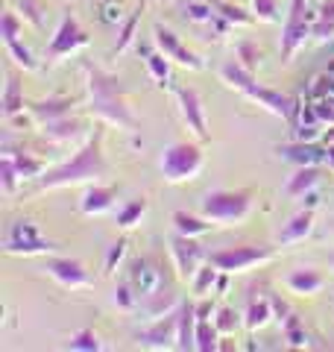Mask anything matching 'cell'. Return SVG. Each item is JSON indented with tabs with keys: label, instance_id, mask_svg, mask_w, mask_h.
I'll return each instance as SVG.
<instances>
[{
	"label": "cell",
	"instance_id": "obj_1",
	"mask_svg": "<svg viewBox=\"0 0 334 352\" xmlns=\"http://www.w3.org/2000/svg\"><path fill=\"white\" fill-rule=\"evenodd\" d=\"M82 74H85V94H88V115L97 118L100 124L135 132L141 129L135 112L126 100L129 88L118 74L100 68L91 59H82Z\"/></svg>",
	"mask_w": 334,
	"mask_h": 352
},
{
	"label": "cell",
	"instance_id": "obj_2",
	"mask_svg": "<svg viewBox=\"0 0 334 352\" xmlns=\"http://www.w3.org/2000/svg\"><path fill=\"white\" fill-rule=\"evenodd\" d=\"M103 126H97L91 135L85 138V144L71 153V159L56 164L53 170H44L36 182V194L41 191H56V188H71V185H88V182H103L109 176V162L103 153Z\"/></svg>",
	"mask_w": 334,
	"mask_h": 352
},
{
	"label": "cell",
	"instance_id": "obj_3",
	"mask_svg": "<svg viewBox=\"0 0 334 352\" xmlns=\"http://www.w3.org/2000/svg\"><path fill=\"white\" fill-rule=\"evenodd\" d=\"M220 80L226 82L229 88H235V91H241L247 100H252L255 106H261L264 112H270L276 118H282V120H293V112H296V106L293 100L287 94L282 91H276V88H267L261 85L258 80H255V74H249L238 59H229V62H223L220 65Z\"/></svg>",
	"mask_w": 334,
	"mask_h": 352
},
{
	"label": "cell",
	"instance_id": "obj_4",
	"mask_svg": "<svg viewBox=\"0 0 334 352\" xmlns=\"http://www.w3.org/2000/svg\"><path fill=\"white\" fill-rule=\"evenodd\" d=\"M258 206V188H211L199 197V214L214 226H238Z\"/></svg>",
	"mask_w": 334,
	"mask_h": 352
},
{
	"label": "cell",
	"instance_id": "obj_5",
	"mask_svg": "<svg viewBox=\"0 0 334 352\" xmlns=\"http://www.w3.org/2000/svg\"><path fill=\"white\" fill-rule=\"evenodd\" d=\"M205 168V153H203V141H173L162 150L159 159V170L162 179L170 185H182V182H194Z\"/></svg>",
	"mask_w": 334,
	"mask_h": 352
},
{
	"label": "cell",
	"instance_id": "obj_6",
	"mask_svg": "<svg viewBox=\"0 0 334 352\" xmlns=\"http://www.w3.org/2000/svg\"><path fill=\"white\" fill-rule=\"evenodd\" d=\"M88 44H91V36H88V30H82L80 18L74 15V9H65L59 27H56V32H53L50 41H47V47H44L41 62L50 68V65L62 62L65 56H74V53H80L82 47H88Z\"/></svg>",
	"mask_w": 334,
	"mask_h": 352
},
{
	"label": "cell",
	"instance_id": "obj_7",
	"mask_svg": "<svg viewBox=\"0 0 334 352\" xmlns=\"http://www.w3.org/2000/svg\"><path fill=\"white\" fill-rule=\"evenodd\" d=\"M276 258V247L273 244H229L220 250L208 252V261L220 267L223 273H247L252 267Z\"/></svg>",
	"mask_w": 334,
	"mask_h": 352
},
{
	"label": "cell",
	"instance_id": "obj_8",
	"mask_svg": "<svg viewBox=\"0 0 334 352\" xmlns=\"http://www.w3.org/2000/svg\"><path fill=\"white\" fill-rule=\"evenodd\" d=\"M126 279H129V285L138 294V305L153 300V296H162L167 291H173L170 288V279H167V270L162 267V261L155 258V256H138V258H132L129 267H126Z\"/></svg>",
	"mask_w": 334,
	"mask_h": 352
},
{
	"label": "cell",
	"instance_id": "obj_9",
	"mask_svg": "<svg viewBox=\"0 0 334 352\" xmlns=\"http://www.w3.org/2000/svg\"><path fill=\"white\" fill-rule=\"evenodd\" d=\"M59 250V244L50 238H44L38 232V226L32 220H15L12 226L6 229V238H3V252L6 256H50V252Z\"/></svg>",
	"mask_w": 334,
	"mask_h": 352
},
{
	"label": "cell",
	"instance_id": "obj_10",
	"mask_svg": "<svg viewBox=\"0 0 334 352\" xmlns=\"http://www.w3.org/2000/svg\"><path fill=\"white\" fill-rule=\"evenodd\" d=\"M311 9L308 0H291L282 24V44H278V53H282V62H291L299 50L305 47V41L311 38V30H314V21H311Z\"/></svg>",
	"mask_w": 334,
	"mask_h": 352
},
{
	"label": "cell",
	"instance_id": "obj_11",
	"mask_svg": "<svg viewBox=\"0 0 334 352\" xmlns=\"http://www.w3.org/2000/svg\"><path fill=\"white\" fill-rule=\"evenodd\" d=\"M170 91L176 97V106H179L182 124L191 129V135L197 141L208 144V141H211V129H208V115H205L203 94H199L194 85H170Z\"/></svg>",
	"mask_w": 334,
	"mask_h": 352
},
{
	"label": "cell",
	"instance_id": "obj_12",
	"mask_svg": "<svg viewBox=\"0 0 334 352\" xmlns=\"http://www.w3.org/2000/svg\"><path fill=\"white\" fill-rule=\"evenodd\" d=\"M44 270L47 276L65 291H80V288H91L97 282V276L85 267L80 258H65V256H50L44 261Z\"/></svg>",
	"mask_w": 334,
	"mask_h": 352
},
{
	"label": "cell",
	"instance_id": "obj_13",
	"mask_svg": "<svg viewBox=\"0 0 334 352\" xmlns=\"http://www.w3.org/2000/svg\"><path fill=\"white\" fill-rule=\"evenodd\" d=\"M153 44H155V47H159L173 65H179V68H188V71H205L203 56L188 47V44H185L179 36H176L170 27L153 24Z\"/></svg>",
	"mask_w": 334,
	"mask_h": 352
},
{
	"label": "cell",
	"instance_id": "obj_14",
	"mask_svg": "<svg viewBox=\"0 0 334 352\" xmlns=\"http://www.w3.org/2000/svg\"><path fill=\"white\" fill-rule=\"evenodd\" d=\"M135 344L144 349H176V344H179V305L173 311L155 317L153 326L135 332Z\"/></svg>",
	"mask_w": 334,
	"mask_h": 352
},
{
	"label": "cell",
	"instance_id": "obj_15",
	"mask_svg": "<svg viewBox=\"0 0 334 352\" xmlns=\"http://www.w3.org/2000/svg\"><path fill=\"white\" fill-rule=\"evenodd\" d=\"M170 258H173V270L182 282H191L194 273L208 261V252L197 244V238H188L176 232L170 238Z\"/></svg>",
	"mask_w": 334,
	"mask_h": 352
},
{
	"label": "cell",
	"instance_id": "obj_16",
	"mask_svg": "<svg viewBox=\"0 0 334 352\" xmlns=\"http://www.w3.org/2000/svg\"><path fill=\"white\" fill-rule=\"evenodd\" d=\"M82 103L80 94H53V97H44V100H30L27 109L30 115L36 118V124H47V120H59V118H68L74 112V106Z\"/></svg>",
	"mask_w": 334,
	"mask_h": 352
},
{
	"label": "cell",
	"instance_id": "obj_17",
	"mask_svg": "<svg viewBox=\"0 0 334 352\" xmlns=\"http://www.w3.org/2000/svg\"><path fill=\"white\" fill-rule=\"evenodd\" d=\"M314 226H317V208H299V212L287 220V223L278 229L276 235V247H291V244H302L305 238L314 235Z\"/></svg>",
	"mask_w": 334,
	"mask_h": 352
},
{
	"label": "cell",
	"instance_id": "obj_18",
	"mask_svg": "<svg viewBox=\"0 0 334 352\" xmlns=\"http://www.w3.org/2000/svg\"><path fill=\"white\" fill-rule=\"evenodd\" d=\"M276 153L282 162H291L296 168L302 164H326L329 159V147H320L314 141H287V144H276Z\"/></svg>",
	"mask_w": 334,
	"mask_h": 352
},
{
	"label": "cell",
	"instance_id": "obj_19",
	"mask_svg": "<svg viewBox=\"0 0 334 352\" xmlns=\"http://www.w3.org/2000/svg\"><path fill=\"white\" fill-rule=\"evenodd\" d=\"M120 194V185H103V182H88L85 191H82V200H80V212L88 217H97V214H106L111 212Z\"/></svg>",
	"mask_w": 334,
	"mask_h": 352
},
{
	"label": "cell",
	"instance_id": "obj_20",
	"mask_svg": "<svg viewBox=\"0 0 334 352\" xmlns=\"http://www.w3.org/2000/svg\"><path fill=\"white\" fill-rule=\"evenodd\" d=\"M322 173H326V164H302V168L293 170V176H287L285 194L291 197V200H302L305 194H311L320 185Z\"/></svg>",
	"mask_w": 334,
	"mask_h": 352
},
{
	"label": "cell",
	"instance_id": "obj_21",
	"mask_svg": "<svg viewBox=\"0 0 334 352\" xmlns=\"http://www.w3.org/2000/svg\"><path fill=\"white\" fill-rule=\"evenodd\" d=\"M285 288L296 296H314L326 288V273L317 267H296L285 276Z\"/></svg>",
	"mask_w": 334,
	"mask_h": 352
},
{
	"label": "cell",
	"instance_id": "obj_22",
	"mask_svg": "<svg viewBox=\"0 0 334 352\" xmlns=\"http://www.w3.org/2000/svg\"><path fill=\"white\" fill-rule=\"evenodd\" d=\"M30 100H24V82L18 80L15 71H6V82H3V94H0V115L6 120H12L27 109Z\"/></svg>",
	"mask_w": 334,
	"mask_h": 352
},
{
	"label": "cell",
	"instance_id": "obj_23",
	"mask_svg": "<svg viewBox=\"0 0 334 352\" xmlns=\"http://www.w3.org/2000/svg\"><path fill=\"white\" fill-rule=\"evenodd\" d=\"M41 135L50 141V144H71L82 135V124L76 118H59V120H47V124H38Z\"/></svg>",
	"mask_w": 334,
	"mask_h": 352
},
{
	"label": "cell",
	"instance_id": "obj_24",
	"mask_svg": "<svg viewBox=\"0 0 334 352\" xmlns=\"http://www.w3.org/2000/svg\"><path fill=\"white\" fill-rule=\"evenodd\" d=\"M138 53L144 56V68H147V74L153 76L155 85H173L170 82V59L164 56V53L159 47H150V44H138Z\"/></svg>",
	"mask_w": 334,
	"mask_h": 352
},
{
	"label": "cell",
	"instance_id": "obj_25",
	"mask_svg": "<svg viewBox=\"0 0 334 352\" xmlns=\"http://www.w3.org/2000/svg\"><path fill=\"white\" fill-rule=\"evenodd\" d=\"M197 326H199V314H197V302L185 300L179 302V344L176 349H197Z\"/></svg>",
	"mask_w": 334,
	"mask_h": 352
},
{
	"label": "cell",
	"instance_id": "obj_26",
	"mask_svg": "<svg viewBox=\"0 0 334 352\" xmlns=\"http://www.w3.org/2000/svg\"><path fill=\"white\" fill-rule=\"evenodd\" d=\"M276 317V308L270 296H261V300H249L247 308H243V329L247 332H258Z\"/></svg>",
	"mask_w": 334,
	"mask_h": 352
},
{
	"label": "cell",
	"instance_id": "obj_27",
	"mask_svg": "<svg viewBox=\"0 0 334 352\" xmlns=\"http://www.w3.org/2000/svg\"><path fill=\"white\" fill-rule=\"evenodd\" d=\"M170 223H173V232H179V235H188V238H203L211 232V220L203 217V214H191V212H173L170 214Z\"/></svg>",
	"mask_w": 334,
	"mask_h": 352
},
{
	"label": "cell",
	"instance_id": "obj_28",
	"mask_svg": "<svg viewBox=\"0 0 334 352\" xmlns=\"http://www.w3.org/2000/svg\"><path fill=\"white\" fill-rule=\"evenodd\" d=\"M144 9H147V0H141V3L129 12V18L124 21V27H120V32H118L115 47L109 50V56H111V59L120 56V53H126V47H129L132 41H135V30H138V21H141V15H144Z\"/></svg>",
	"mask_w": 334,
	"mask_h": 352
},
{
	"label": "cell",
	"instance_id": "obj_29",
	"mask_svg": "<svg viewBox=\"0 0 334 352\" xmlns=\"http://www.w3.org/2000/svg\"><path fill=\"white\" fill-rule=\"evenodd\" d=\"M282 335H285V340H287V346H296V349H302V346H314L311 344V332L305 329V320L299 317L296 311H291L282 320Z\"/></svg>",
	"mask_w": 334,
	"mask_h": 352
},
{
	"label": "cell",
	"instance_id": "obj_30",
	"mask_svg": "<svg viewBox=\"0 0 334 352\" xmlns=\"http://www.w3.org/2000/svg\"><path fill=\"white\" fill-rule=\"evenodd\" d=\"M311 38L326 44L334 38V0H322L317 15H314V30H311Z\"/></svg>",
	"mask_w": 334,
	"mask_h": 352
},
{
	"label": "cell",
	"instance_id": "obj_31",
	"mask_svg": "<svg viewBox=\"0 0 334 352\" xmlns=\"http://www.w3.org/2000/svg\"><path fill=\"white\" fill-rule=\"evenodd\" d=\"M9 153V156L15 159V168L21 173V179H38V176L47 170V164H44L41 156H36V153H30V150H21V153H12V150H3Z\"/></svg>",
	"mask_w": 334,
	"mask_h": 352
},
{
	"label": "cell",
	"instance_id": "obj_32",
	"mask_svg": "<svg viewBox=\"0 0 334 352\" xmlns=\"http://www.w3.org/2000/svg\"><path fill=\"white\" fill-rule=\"evenodd\" d=\"M3 47L9 53V59H12L18 68H24V71H41V59H36V53H32L27 44H21V38H12V41H3Z\"/></svg>",
	"mask_w": 334,
	"mask_h": 352
},
{
	"label": "cell",
	"instance_id": "obj_33",
	"mask_svg": "<svg viewBox=\"0 0 334 352\" xmlns=\"http://www.w3.org/2000/svg\"><path fill=\"white\" fill-rule=\"evenodd\" d=\"M65 349H74V352H103L106 344L103 338H100L94 329H76V332L68 338V344H65Z\"/></svg>",
	"mask_w": 334,
	"mask_h": 352
},
{
	"label": "cell",
	"instance_id": "obj_34",
	"mask_svg": "<svg viewBox=\"0 0 334 352\" xmlns=\"http://www.w3.org/2000/svg\"><path fill=\"white\" fill-rule=\"evenodd\" d=\"M147 208H150V200L147 197H135V200H129L124 208H118V229H132V226H138L141 223V217L147 214Z\"/></svg>",
	"mask_w": 334,
	"mask_h": 352
},
{
	"label": "cell",
	"instance_id": "obj_35",
	"mask_svg": "<svg viewBox=\"0 0 334 352\" xmlns=\"http://www.w3.org/2000/svg\"><path fill=\"white\" fill-rule=\"evenodd\" d=\"M15 9L36 30H44V24H47V3L44 0H15Z\"/></svg>",
	"mask_w": 334,
	"mask_h": 352
},
{
	"label": "cell",
	"instance_id": "obj_36",
	"mask_svg": "<svg viewBox=\"0 0 334 352\" xmlns=\"http://www.w3.org/2000/svg\"><path fill=\"white\" fill-rule=\"evenodd\" d=\"M217 276H220V267H214L211 261H205L203 267L194 273V279H191V291H194V296H208L211 291L217 288Z\"/></svg>",
	"mask_w": 334,
	"mask_h": 352
},
{
	"label": "cell",
	"instance_id": "obj_37",
	"mask_svg": "<svg viewBox=\"0 0 334 352\" xmlns=\"http://www.w3.org/2000/svg\"><path fill=\"white\" fill-rule=\"evenodd\" d=\"M235 59H238L249 74H255V71H258V65H261V47H258V44H255L252 38H241V41L235 44Z\"/></svg>",
	"mask_w": 334,
	"mask_h": 352
},
{
	"label": "cell",
	"instance_id": "obj_38",
	"mask_svg": "<svg viewBox=\"0 0 334 352\" xmlns=\"http://www.w3.org/2000/svg\"><path fill=\"white\" fill-rule=\"evenodd\" d=\"M111 300H115V305L120 308V311H126V314L138 311V294H135V288L129 285L126 276H124V279H118L115 291H111Z\"/></svg>",
	"mask_w": 334,
	"mask_h": 352
},
{
	"label": "cell",
	"instance_id": "obj_39",
	"mask_svg": "<svg viewBox=\"0 0 334 352\" xmlns=\"http://www.w3.org/2000/svg\"><path fill=\"white\" fill-rule=\"evenodd\" d=\"M214 326L220 329V335H235L238 329L243 326V314L235 311L232 305H220L214 311Z\"/></svg>",
	"mask_w": 334,
	"mask_h": 352
},
{
	"label": "cell",
	"instance_id": "obj_40",
	"mask_svg": "<svg viewBox=\"0 0 334 352\" xmlns=\"http://www.w3.org/2000/svg\"><path fill=\"white\" fill-rule=\"evenodd\" d=\"M18 182H24V179H21V173L15 168V159L9 153H3V159H0V185H3V194L12 197L18 191Z\"/></svg>",
	"mask_w": 334,
	"mask_h": 352
},
{
	"label": "cell",
	"instance_id": "obj_41",
	"mask_svg": "<svg viewBox=\"0 0 334 352\" xmlns=\"http://www.w3.org/2000/svg\"><path fill=\"white\" fill-rule=\"evenodd\" d=\"M217 338H220V329L214 326V320H199V326H197V349L199 352H214V349H220Z\"/></svg>",
	"mask_w": 334,
	"mask_h": 352
},
{
	"label": "cell",
	"instance_id": "obj_42",
	"mask_svg": "<svg viewBox=\"0 0 334 352\" xmlns=\"http://www.w3.org/2000/svg\"><path fill=\"white\" fill-rule=\"evenodd\" d=\"M249 9L255 21H261V24H276L278 21V0H249Z\"/></svg>",
	"mask_w": 334,
	"mask_h": 352
},
{
	"label": "cell",
	"instance_id": "obj_43",
	"mask_svg": "<svg viewBox=\"0 0 334 352\" xmlns=\"http://www.w3.org/2000/svg\"><path fill=\"white\" fill-rule=\"evenodd\" d=\"M126 247H129V241L126 238H118L115 244L109 247V252H106V261H103V267H106V273H115L118 270V264H120V258L126 256Z\"/></svg>",
	"mask_w": 334,
	"mask_h": 352
},
{
	"label": "cell",
	"instance_id": "obj_44",
	"mask_svg": "<svg viewBox=\"0 0 334 352\" xmlns=\"http://www.w3.org/2000/svg\"><path fill=\"white\" fill-rule=\"evenodd\" d=\"M229 276H232V273H223V270H220V276H217V288H214V291H220V294L226 291V288H229Z\"/></svg>",
	"mask_w": 334,
	"mask_h": 352
},
{
	"label": "cell",
	"instance_id": "obj_45",
	"mask_svg": "<svg viewBox=\"0 0 334 352\" xmlns=\"http://www.w3.org/2000/svg\"><path fill=\"white\" fill-rule=\"evenodd\" d=\"M326 168L334 173V144H329V159H326Z\"/></svg>",
	"mask_w": 334,
	"mask_h": 352
},
{
	"label": "cell",
	"instance_id": "obj_46",
	"mask_svg": "<svg viewBox=\"0 0 334 352\" xmlns=\"http://www.w3.org/2000/svg\"><path fill=\"white\" fill-rule=\"evenodd\" d=\"M329 264H331V270H334V252H331V256H329Z\"/></svg>",
	"mask_w": 334,
	"mask_h": 352
}]
</instances>
